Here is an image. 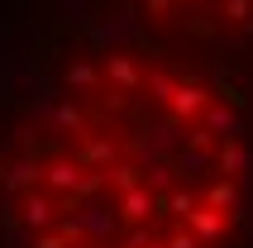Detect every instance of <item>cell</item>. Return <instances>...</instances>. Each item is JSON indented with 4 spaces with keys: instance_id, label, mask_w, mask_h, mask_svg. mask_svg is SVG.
Segmentation results:
<instances>
[{
    "instance_id": "ffe728a7",
    "label": "cell",
    "mask_w": 253,
    "mask_h": 248,
    "mask_svg": "<svg viewBox=\"0 0 253 248\" xmlns=\"http://www.w3.org/2000/svg\"><path fill=\"white\" fill-rule=\"evenodd\" d=\"M143 248H163V244H158V239H148V244H143Z\"/></svg>"
},
{
    "instance_id": "5bb4252c",
    "label": "cell",
    "mask_w": 253,
    "mask_h": 248,
    "mask_svg": "<svg viewBox=\"0 0 253 248\" xmlns=\"http://www.w3.org/2000/svg\"><path fill=\"white\" fill-rule=\"evenodd\" d=\"M220 24H239V29H253V0H220Z\"/></svg>"
},
{
    "instance_id": "6da1fadb",
    "label": "cell",
    "mask_w": 253,
    "mask_h": 248,
    "mask_svg": "<svg viewBox=\"0 0 253 248\" xmlns=\"http://www.w3.org/2000/svg\"><path fill=\"white\" fill-rule=\"evenodd\" d=\"M168 110H172V120L177 124H186V120H201V115H206V105H211V91H206V86H196V82H182V86H172L168 96Z\"/></svg>"
},
{
    "instance_id": "7a4b0ae2",
    "label": "cell",
    "mask_w": 253,
    "mask_h": 248,
    "mask_svg": "<svg viewBox=\"0 0 253 248\" xmlns=\"http://www.w3.org/2000/svg\"><path fill=\"white\" fill-rule=\"evenodd\" d=\"M100 82L115 86V91H125V96H134L143 86V72H139V62L129 53H105L100 57Z\"/></svg>"
},
{
    "instance_id": "277c9868",
    "label": "cell",
    "mask_w": 253,
    "mask_h": 248,
    "mask_svg": "<svg viewBox=\"0 0 253 248\" xmlns=\"http://www.w3.org/2000/svg\"><path fill=\"white\" fill-rule=\"evenodd\" d=\"M53 210H57V206H53V201H48V196L39 191V186L19 191V220H24L29 229H53V220H57Z\"/></svg>"
},
{
    "instance_id": "2e32d148",
    "label": "cell",
    "mask_w": 253,
    "mask_h": 248,
    "mask_svg": "<svg viewBox=\"0 0 253 248\" xmlns=\"http://www.w3.org/2000/svg\"><path fill=\"white\" fill-rule=\"evenodd\" d=\"M196 206H201V201H196L191 191H182V186H177V191H163V210H168V215H177V220H186Z\"/></svg>"
},
{
    "instance_id": "52a82bcc",
    "label": "cell",
    "mask_w": 253,
    "mask_h": 248,
    "mask_svg": "<svg viewBox=\"0 0 253 248\" xmlns=\"http://www.w3.org/2000/svg\"><path fill=\"white\" fill-rule=\"evenodd\" d=\"M211 163L220 167V177H239L244 167H249V153L239 148V138H220L215 153H211Z\"/></svg>"
},
{
    "instance_id": "4fadbf2b",
    "label": "cell",
    "mask_w": 253,
    "mask_h": 248,
    "mask_svg": "<svg viewBox=\"0 0 253 248\" xmlns=\"http://www.w3.org/2000/svg\"><path fill=\"white\" fill-rule=\"evenodd\" d=\"M211 153H215V148H201V143H186V148L177 153V172H182V177H191V172H201V167L211 163Z\"/></svg>"
},
{
    "instance_id": "9c48e42d",
    "label": "cell",
    "mask_w": 253,
    "mask_h": 248,
    "mask_svg": "<svg viewBox=\"0 0 253 248\" xmlns=\"http://www.w3.org/2000/svg\"><path fill=\"white\" fill-rule=\"evenodd\" d=\"M201 124H206V129H211V134H220V138H239V115H229V110H220V105H206V115H201Z\"/></svg>"
},
{
    "instance_id": "8992f818",
    "label": "cell",
    "mask_w": 253,
    "mask_h": 248,
    "mask_svg": "<svg viewBox=\"0 0 253 248\" xmlns=\"http://www.w3.org/2000/svg\"><path fill=\"white\" fill-rule=\"evenodd\" d=\"M5 186H10V196H19V191H29V186H43V163L39 158H24V163H14V167H5Z\"/></svg>"
},
{
    "instance_id": "d6986e66",
    "label": "cell",
    "mask_w": 253,
    "mask_h": 248,
    "mask_svg": "<svg viewBox=\"0 0 253 248\" xmlns=\"http://www.w3.org/2000/svg\"><path fill=\"white\" fill-rule=\"evenodd\" d=\"M172 5H177V0H148V14H168Z\"/></svg>"
},
{
    "instance_id": "44dd1931",
    "label": "cell",
    "mask_w": 253,
    "mask_h": 248,
    "mask_svg": "<svg viewBox=\"0 0 253 248\" xmlns=\"http://www.w3.org/2000/svg\"><path fill=\"white\" fill-rule=\"evenodd\" d=\"M0 177H5V167H0Z\"/></svg>"
},
{
    "instance_id": "7c38bea8",
    "label": "cell",
    "mask_w": 253,
    "mask_h": 248,
    "mask_svg": "<svg viewBox=\"0 0 253 248\" xmlns=\"http://www.w3.org/2000/svg\"><path fill=\"white\" fill-rule=\"evenodd\" d=\"M62 82H67L72 91H96L100 86V67H91V62H67V67H62Z\"/></svg>"
},
{
    "instance_id": "3957f363",
    "label": "cell",
    "mask_w": 253,
    "mask_h": 248,
    "mask_svg": "<svg viewBox=\"0 0 253 248\" xmlns=\"http://www.w3.org/2000/svg\"><path fill=\"white\" fill-rule=\"evenodd\" d=\"M182 224L201 239V244H225V210H215V206H196Z\"/></svg>"
},
{
    "instance_id": "5b68a950",
    "label": "cell",
    "mask_w": 253,
    "mask_h": 248,
    "mask_svg": "<svg viewBox=\"0 0 253 248\" xmlns=\"http://www.w3.org/2000/svg\"><path fill=\"white\" fill-rule=\"evenodd\" d=\"M82 167H96V172H105V167L120 158V143L115 138H91V134H82V148L72 153Z\"/></svg>"
},
{
    "instance_id": "e0dca14e",
    "label": "cell",
    "mask_w": 253,
    "mask_h": 248,
    "mask_svg": "<svg viewBox=\"0 0 253 248\" xmlns=\"http://www.w3.org/2000/svg\"><path fill=\"white\" fill-rule=\"evenodd\" d=\"M163 248H201V239L191 234V229H186V224H177V229H172V234L163 239Z\"/></svg>"
},
{
    "instance_id": "ac0fdd59",
    "label": "cell",
    "mask_w": 253,
    "mask_h": 248,
    "mask_svg": "<svg viewBox=\"0 0 253 248\" xmlns=\"http://www.w3.org/2000/svg\"><path fill=\"white\" fill-rule=\"evenodd\" d=\"M34 248H67L62 234H48V229H34Z\"/></svg>"
},
{
    "instance_id": "8fae6325",
    "label": "cell",
    "mask_w": 253,
    "mask_h": 248,
    "mask_svg": "<svg viewBox=\"0 0 253 248\" xmlns=\"http://www.w3.org/2000/svg\"><path fill=\"white\" fill-rule=\"evenodd\" d=\"M139 181H143V167H134V163H120V158H115V163L105 167V186H115V196L129 191V186H139Z\"/></svg>"
},
{
    "instance_id": "9a60e30c",
    "label": "cell",
    "mask_w": 253,
    "mask_h": 248,
    "mask_svg": "<svg viewBox=\"0 0 253 248\" xmlns=\"http://www.w3.org/2000/svg\"><path fill=\"white\" fill-rule=\"evenodd\" d=\"M57 129H72V134L82 138V134H91V120H86V110H77V105H57Z\"/></svg>"
},
{
    "instance_id": "30bf717a",
    "label": "cell",
    "mask_w": 253,
    "mask_h": 248,
    "mask_svg": "<svg viewBox=\"0 0 253 248\" xmlns=\"http://www.w3.org/2000/svg\"><path fill=\"white\" fill-rule=\"evenodd\" d=\"M206 206H215V210H234V206H239V186H234V177H215L211 186H206Z\"/></svg>"
},
{
    "instance_id": "ba28073f",
    "label": "cell",
    "mask_w": 253,
    "mask_h": 248,
    "mask_svg": "<svg viewBox=\"0 0 253 248\" xmlns=\"http://www.w3.org/2000/svg\"><path fill=\"white\" fill-rule=\"evenodd\" d=\"M77 224H82V239H91V244H100V239H110L115 234V215L105 206H91L77 215Z\"/></svg>"
}]
</instances>
